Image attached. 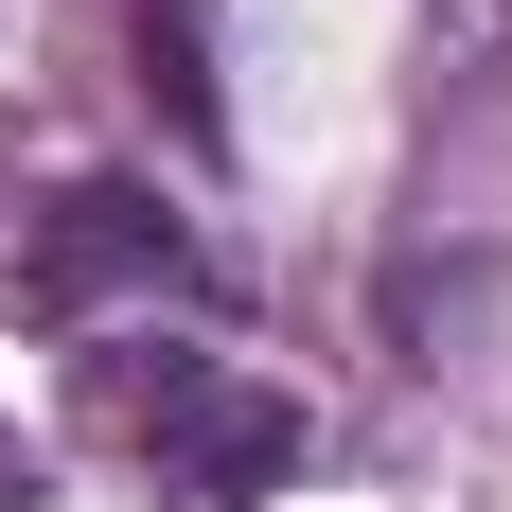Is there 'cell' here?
<instances>
[{"label": "cell", "instance_id": "obj_1", "mask_svg": "<svg viewBox=\"0 0 512 512\" xmlns=\"http://www.w3.org/2000/svg\"><path fill=\"white\" fill-rule=\"evenodd\" d=\"M89 407L124 424L177 495H265V477H301V407H283V389H248L230 354H106Z\"/></svg>", "mask_w": 512, "mask_h": 512}, {"label": "cell", "instance_id": "obj_2", "mask_svg": "<svg viewBox=\"0 0 512 512\" xmlns=\"http://www.w3.org/2000/svg\"><path fill=\"white\" fill-rule=\"evenodd\" d=\"M159 283H195V248H177V212L142 195V177H71V195L18 230V318H106V301H159Z\"/></svg>", "mask_w": 512, "mask_h": 512}, {"label": "cell", "instance_id": "obj_3", "mask_svg": "<svg viewBox=\"0 0 512 512\" xmlns=\"http://www.w3.org/2000/svg\"><path fill=\"white\" fill-rule=\"evenodd\" d=\"M142 53H159V89H177V124L212 142V71H195V0H142Z\"/></svg>", "mask_w": 512, "mask_h": 512}]
</instances>
